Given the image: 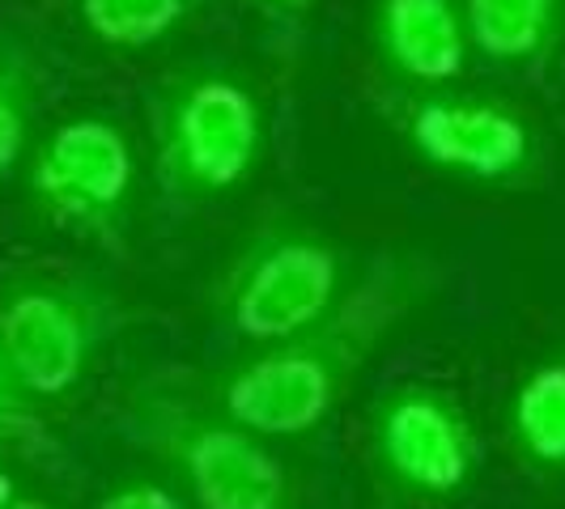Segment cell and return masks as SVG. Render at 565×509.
<instances>
[{
    "label": "cell",
    "mask_w": 565,
    "mask_h": 509,
    "mask_svg": "<svg viewBox=\"0 0 565 509\" xmlns=\"http://www.w3.org/2000/svg\"><path fill=\"white\" fill-rule=\"evenodd\" d=\"M443 289V268L434 254L383 251L362 277L344 289L332 311L307 332L273 348H255L243 361L204 373L196 391L230 421L273 437H311L332 421L340 399L353 391L370 357L396 336L399 327L434 302Z\"/></svg>",
    "instance_id": "1"
},
{
    "label": "cell",
    "mask_w": 565,
    "mask_h": 509,
    "mask_svg": "<svg viewBox=\"0 0 565 509\" xmlns=\"http://www.w3.org/2000/svg\"><path fill=\"white\" fill-rule=\"evenodd\" d=\"M374 454L387 472V488L429 501L459 497L481 467V442L468 412L429 382H404L383 396L374 412Z\"/></svg>",
    "instance_id": "7"
},
{
    "label": "cell",
    "mask_w": 565,
    "mask_h": 509,
    "mask_svg": "<svg viewBox=\"0 0 565 509\" xmlns=\"http://www.w3.org/2000/svg\"><path fill=\"white\" fill-rule=\"evenodd\" d=\"M13 497H18V484H13V476L0 467V509L13 506Z\"/></svg>",
    "instance_id": "17"
},
{
    "label": "cell",
    "mask_w": 565,
    "mask_h": 509,
    "mask_svg": "<svg viewBox=\"0 0 565 509\" xmlns=\"http://www.w3.org/2000/svg\"><path fill=\"white\" fill-rule=\"evenodd\" d=\"M98 509H192V506L158 480H124L98 501Z\"/></svg>",
    "instance_id": "16"
},
{
    "label": "cell",
    "mask_w": 565,
    "mask_h": 509,
    "mask_svg": "<svg viewBox=\"0 0 565 509\" xmlns=\"http://www.w3.org/2000/svg\"><path fill=\"white\" fill-rule=\"evenodd\" d=\"M565 0H463L468 43L498 64H540L557 47Z\"/></svg>",
    "instance_id": "10"
},
{
    "label": "cell",
    "mask_w": 565,
    "mask_h": 509,
    "mask_svg": "<svg viewBox=\"0 0 565 509\" xmlns=\"http://www.w3.org/2000/svg\"><path fill=\"white\" fill-rule=\"evenodd\" d=\"M0 446L22 451L30 458H47V463L64 458L60 442L52 437V429L39 421L34 399L26 396V387L18 382V373L4 361V353H0Z\"/></svg>",
    "instance_id": "13"
},
{
    "label": "cell",
    "mask_w": 565,
    "mask_h": 509,
    "mask_svg": "<svg viewBox=\"0 0 565 509\" xmlns=\"http://www.w3.org/2000/svg\"><path fill=\"white\" fill-rule=\"evenodd\" d=\"M115 433L158 458L192 509H298V484L273 446L188 382L145 378L128 387L115 408Z\"/></svg>",
    "instance_id": "2"
},
{
    "label": "cell",
    "mask_w": 565,
    "mask_h": 509,
    "mask_svg": "<svg viewBox=\"0 0 565 509\" xmlns=\"http://www.w3.org/2000/svg\"><path fill=\"white\" fill-rule=\"evenodd\" d=\"M77 9L98 43L119 52H141L183 26L196 0H77Z\"/></svg>",
    "instance_id": "12"
},
{
    "label": "cell",
    "mask_w": 565,
    "mask_h": 509,
    "mask_svg": "<svg viewBox=\"0 0 565 509\" xmlns=\"http://www.w3.org/2000/svg\"><path fill=\"white\" fill-rule=\"evenodd\" d=\"M9 509H52V506H47V501H39V497H22V492H18Z\"/></svg>",
    "instance_id": "19"
},
{
    "label": "cell",
    "mask_w": 565,
    "mask_h": 509,
    "mask_svg": "<svg viewBox=\"0 0 565 509\" xmlns=\"http://www.w3.org/2000/svg\"><path fill=\"white\" fill-rule=\"evenodd\" d=\"M132 183V144L103 115L68 119L30 166V196L52 217V226L111 254L128 251Z\"/></svg>",
    "instance_id": "6"
},
{
    "label": "cell",
    "mask_w": 565,
    "mask_h": 509,
    "mask_svg": "<svg viewBox=\"0 0 565 509\" xmlns=\"http://www.w3.org/2000/svg\"><path fill=\"white\" fill-rule=\"evenodd\" d=\"M408 149L443 174L472 183H514L536 162V137L523 115L459 94H422L392 107Z\"/></svg>",
    "instance_id": "8"
},
{
    "label": "cell",
    "mask_w": 565,
    "mask_h": 509,
    "mask_svg": "<svg viewBox=\"0 0 565 509\" xmlns=\"http://www.w3.org/2000/svg\"><path fill=\"white\" fill-rule=\"evenodd\" d=\"M374 34L399 77L455 82L468 64V26L455 0H379Z\"/></svg>",
    "instance_id": "9"
},
{
    "label": "cell",
    "mask_w": 565,
    "mask_h": 509,
    "mask_svg": "<svg viewBox=\"0 0 565 509\" xmlns=\"http://www.w3.org/2000/svg\"><path fill=\"white\" fill-rule=\"evenodd\" d=\"M374 509H399V501H396V488H379V497H374Z\"/></svg>",
    "instance_id": "18"
},
{
    "label": "cell",
    "mask_w": 565,
    "mask_h": 509,
    "mask_svg": "<svg viewBox=\"0 0 565 509\" xmlns=\"http://www.w3.org/2000/svg\"><path fill=\"white\" fill-rule=\"evenodd\" d=\"M252 9L264 22V39H268L273 56L281 59V64H294L315 0H252Z\"/></svg>",
    "instance_id": "15"
},
{
    "label": "cell",
    "mask_w": 565,
    "mask_h": 509,
    "mask_svg": "<svg viewBox=\"0 0 565 509\" xmlns=\"http://www.w3.org/2000/svg\"><path fill=\"white\" fill-rule=\"evenodd\" d=\"M30 137V77L22 59L0 56V178L18 166Z\"/></svg>",
    "instance_id": "14"
},
{
    "label": "cell",
    "mask_w": 565,
    "mask_h": 509,
    "mask_svg": "<svg viewBox=\"0 0 565 509\" xmlns=\"http://www.w3.org/2000/svg\"><path fill=\"white\" fill-rule=\"evenodd\" d=\"M353 284L349 254L328 234L298 221L255 229L213 281V318L255 348L307 332Z\"/></svg>",
    "instance_id": "3"
},
{
    "label": "cell",
    "mask_w": 565,
    "mask_h": 509,
    "mask_svg": "<svg viewBox=\"0 0 565 509\" xmlns=\"http://www.w3.org/2000/svg\"><path fill=\"white\" fill-rule=\"evenodd\" d=\"M264 158V111L238 77L196 68L153 98V166L174 204L238 192Z\"/></svg>",
    "instance_id": "4"
},
{
    "label": "cell",
    "mask_w": 565,
    "mask_h": 509,
    "mask_svg": "<svg viewBox=\"0 0 565 509\" xmlns=\"http://www.w3.org/2000/svg\"><path fill=\"white\" fill-rule=\"evenodd\" d=\"M510 437L540 472H565V357L540 361L510 399Z\"/></svg>",
    "instance_id": "11"
},
{
    "label": "cell",
    "mask_w": 565,
    "mask_h": 509,
    "mask_svg": "<svg viewBox=\"0 0 565 509\" xmlns=\"http://www.w3.org/2000/svg\"><path fill=\"white\" fill-rule=\"evenodd\" d=\"M128 314L77 281H18L0 297V353L30 399H64L85 382Z\"/></svg>",
    "instance_id": "5"
}]
</instances>
